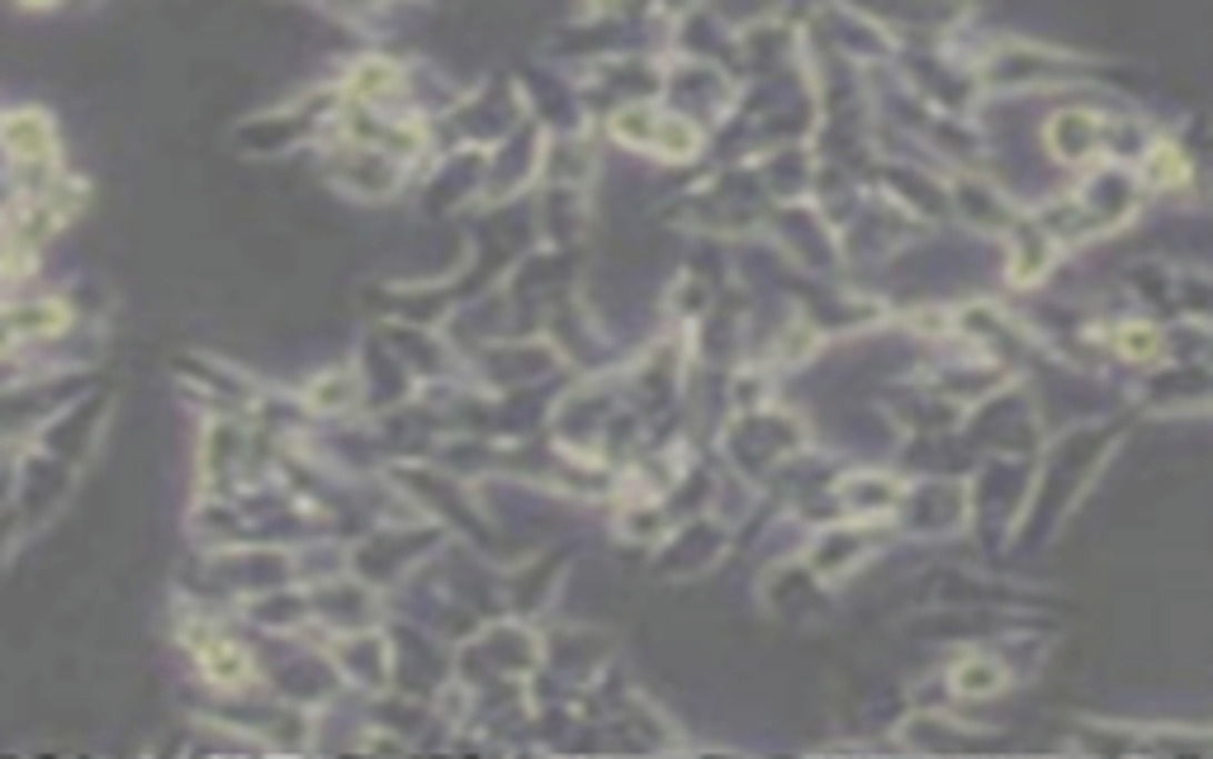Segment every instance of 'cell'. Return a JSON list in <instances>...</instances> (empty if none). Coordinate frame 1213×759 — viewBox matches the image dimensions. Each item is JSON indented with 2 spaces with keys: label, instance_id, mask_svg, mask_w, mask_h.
<instances>
[{
  "label": "cell",
  "instance_id": "cell-3",
  "mask_svg": "<svg viewBox=\"0 0 1213 759\" xmlns=\"http://www.w3.org/2000/svg\"><path fill=\"white\" fill-rule=\"evenodd\" d=\"M958 693H991V688H1001V669L986 665V660H968V665H958Z\"/></svg>",
  "mask_w": 1213,
  "mask_h": 759
},
{
  "label": "cell",
  "instance_id": "cell-2",
  "mask_svg": "<svg viewBox=\"0 0 1213 759\" xmlns=\"http://www.w3.org/2000/svg\"><path fill=\"white\" fill-rule=\"evenodd\" d=\"M1052 143L1062 148V157H1085L1095 143V119H1085V114H1062L1057 123H1052Z\"/></svg>",
  "mask_w": 1213,
  "mask_h": 759
},
{
  "label": "cell",
  "instance_id": "cell-4",
  "mask_svg": "<svg viewBox=\"0 0 1213 759\" xmlns=\"http://www.w3.org/2000/svg\"><path fill=\"white\" fill-rule=\"evenodd\" d=\"M347 91H351V96H380V91H394V67H384V62H365V67H355V77L347 81Z\"/></svg>",
  "mask_w": 1213,
  "mask_h": 759
},
{
  "label": "cell",
  "instance_id": "cell-5",
  "mask_svg": "<svg viewBox=\"0 0 1213 759\" xmlns=\"http://www.w3.org/2000/svg\"><path fill=\"white\" fill-rule=\"evenodd\" d=\"M1147 176H1152L1156 186H1175V181H1181V176H1185L1181 152H1175V148H1156V152H1152V162H1147Z\"/></svg>",
  "mask_w": 1213,
  "mask_h": 759
},
{
  "label": "cell",
  "instance_id": "cell-1",
  "mask_svg": "<svg viewBox=\"0 0 1213 759\" xmlns=\"http://www.w3.org/2000/svg\"><path fill=\"white\" fill-rule=\"evenodd\" d=\"M200 665H204V675L219 683V688H242L247 679H252V656H247L238 641H209V646H200Z\"/></svg>",
  "mask_w": 1213,
  "mask_h": 759
},
{
  "label": "cell",
  "instance_id": "cell-6",
  "mask_svg": "<svg viewBox=\"0 0 1213 759\" xmlns=\"http://www.w3.org/2000/svg\"><path fill=\"white\" fill-rule=\"evenodd\" d=\"M1119 338H1123V342H1119L1123 357H1143V361L1156 357V332H1152V328H1123Z\"/></svg>",
  "mask_w": 1213,
  "mask_h": 759
}]
</instances>
